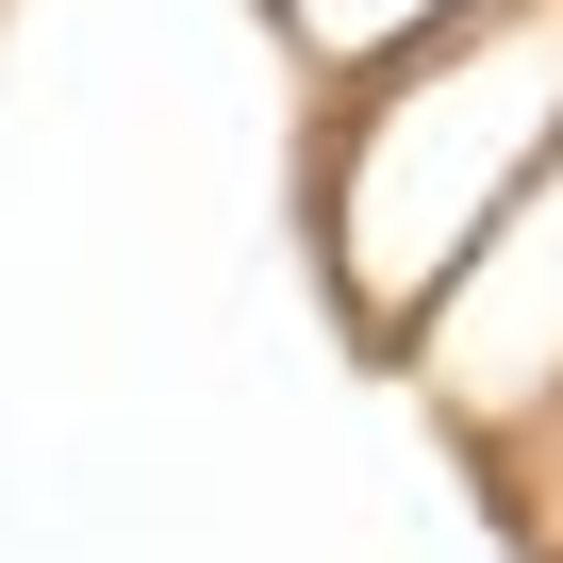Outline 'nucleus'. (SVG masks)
Instances as JSON below:
<instances>
[{
	"mask_svg": "<svg viewBox=\"0 0 563 563\" xmlns=\"http://www.w3.org/2000/svg\"><path fill=\"white\" fill-rule=\"evenodd\" d=\"M398 382L431 398V431H448L464 464H497V448L563 398V150H547V183L481 232V265L431 299V332L398 349Z\"/></svg>",
	"mask_w": 563,
	"mask_h": 563,
	"instance_id": "nucleus-2",
	"label": "nucleus"
},
{
	"mask_svg": "<svg viewBox=\"0 0 563 563\" xmlns=\"http://www.w3.org/2000/svg\"><path fill=\"white\" fill-rule=\"evenodd\" d=\"M481 481H497L514 547H530V563H563V398H547V415H530V431H514V448H497Z\"/></svg>",
	"mask_w": 563,
	"mask_h": 563,
	"instance_id": "nucleus-4",
	"label": "nucleus"
},
{
	"mask_svg": "<svg viewBox=\"0 0 563 563\" xmlns=\"http://www.w3.org/2000/svg\"><path fill=\"white\" fill-rule=\"evenodd\" d=\"M547 150H563V0H464L398 67L299 100V249L365 365L431 332V299L547 183Z\"/></svg>",
	"mask_w": 563,
	"mask_h": 563,
	"instance_id": "nucleus-1",
	"label": "nucleus"
},
{
	"mask_svg": "<svg viewBox=\"0 0 563 563\" xmlns=\"http://www.w3.org/2000/svg\"><path fill=\"white\" fill-rule=\"evenodd\" d=\"M464 0H265V34H282V67H299V100H332V84H365V67H398L415 34H448Z\"/></svg>",
	"mask_w": 563,
	"mask_h": 563,
	"instance_id": "nucleus-3",
	"label": "nucleus"
}]
</instances>
